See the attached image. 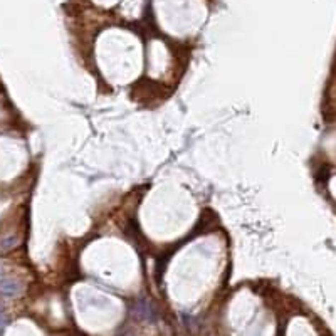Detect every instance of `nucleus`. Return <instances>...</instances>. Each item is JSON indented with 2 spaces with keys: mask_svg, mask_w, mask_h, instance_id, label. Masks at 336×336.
<instances>
[{
  "mask_svg": "<svg viewBox=\"0 0 336 336\" xmlns=\"http://www.w3.org/2000/svg\"><path fill=\"white\" fill-rule=\"evenodd\" d=\"M22 291V286L14 279H2L0 281V294L7 296V298H14L19 296Z\"/></svg>",
  "mask_w": 336,
  "mask_h": 336,
  "instance_id": "obj_1",
  "label": "nucleus"
},
{
  "mask_svg": "<svg viewBox=\"0 0 336 336\" xmlns=\"http://www.w3.org/2000/svg\"><path fill=\"white\" fill-rule=\"evenodd\" d=\"M0 272H2V269H0Z\"/></svg>",
  "mask_w": 336,
  "mask_h": 336,
  "instance_id": "obj_2",
  "label": "nucleus"
}]
</instances>
